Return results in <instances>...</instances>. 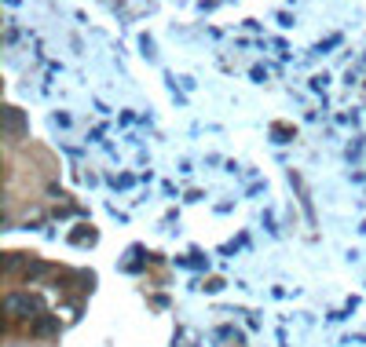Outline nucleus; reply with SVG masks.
Here are the masks:
<instances>
[]
</instances>
